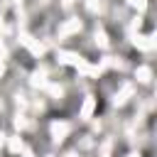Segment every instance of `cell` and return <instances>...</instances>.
Here are the masks:
<instances>
[{"label": "cell", "mask_w": 157, "mask_h": 157, "mask_svg": "<svg viewBox=\"0 0 157 157\" xmlns=\"http://www.w3.org/2000/svg\"><path fill=\"white\" fill-rule=\"evenodd\" d=\"M64 132H66V125H54V135H56V140H59Z\"/></svg>", "instance_id": "obj_1"}, {"label": "cell", "mask_w": 157, "mask_h": 157, "mask_svg": "<svg viewBox=\"0 0 157 157\" xmlns=\"http://www.w3.org/2000/svg\"><path fill=\"white\" fill-rule=\"evenodd\" d=\"M137 76H140V81H147V78H150V71H147V69H140Z\"/></svg>", "instance_id": "obj_2"}]
</instances>
